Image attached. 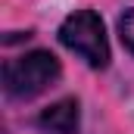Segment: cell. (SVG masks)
<instances>
[{"instance_id":"obj_3","label":"cell","mask_w":134,"mask_h":134,"mask_svg":"<svg viewBox=\"0 0 134 134\" xmlns=\"http://www.w3.org/2000/svg\"><path fill=\"white\" fill-rule=\"evenodd\" d=\"M37 125L47 134H78V103L75 100H59L47 106L37 119Z\"/></svg>"},{"instance_id":"obj_2","label":"cell","mask_w":134,"mask_h":134,"mask_svg":"<svg viewBox=\"0 0 134 134\" xmlns=\"http://www.w3.org/2000/svg\"><path fill=\"white\" fill-rule=\"evenodd\" d=\"M59 41L72 53H78L91 69H106L109 66L106 28H103V19L94 9H75L59 25Z\"/></svg>"},{"instance_id":"obj_4","label":"cell","mask_w":134,"mask_h":134,"mask_svg":"<svg viewBox=\"0 0 134 134\" xmlns=\"http://www.w3.org/2000/svg\"><path fill=\"white\" fill-rule=\"evenodd\" d=\"M119 34H122V44L134 53V9H128V13L119 19Z\"/></svg>"},{"instance_id":"obj_1","label":"cell","mask_w":134,"mask_h":134,"mask_svg":"<svg viewBox=\"0 0 134 134\" xmlns=\"http://www.w3.org/2000/svg\"><path fill=\"white\" fill-rule=\"evenodd\" d=\"M59 59L50 50H31L3 66V91L16 100H31L59 78Z\"/></svg>"}]
</instances>
